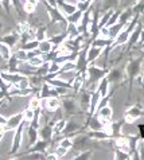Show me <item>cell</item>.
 Listing matches in <instances>:
<instances>
[{
  "label": "cell",
  "instance_id": "d4e9b609",
  "mask_svg": "<svg viewBox=\"0 0 144 160\" xmlns=\"http://www.w3.org/2000/svg\"><path fill=\"white\" fill-rule=\"evenodd\" d=\"M112 39L109 38H104L101 37V35H98L97 38H94L93 41L90 42V44H93V46H98V47H102V48H109L111 44H112Z\"/></svg>",
  "mask_w": 144,
  "mask_h": 160
},
{
  "label": "cell",
  "instance_id": "f35d334b",
  "mask_svg": "<svg viewBox=\"0 0 144 160\" xmlns=\"http://www.w3.org/2000/svg\"><path fill=\"white\" fill-rule=\"evenodd\" d=\"M132 7V11L135 15H141L144 12V0H139L137 3H135Z\"/></svg>",
  "mask_w": 144,
  "mask_h": 160
},
{
  "label": "cell",
  "instance_id": "30bf717a",
  "mask_svg": "<svg viewBox=\"0 0 144 160\" xmlns=\"http://www.w3.org/2000/svg\"><path fill=\"white\" fill-rule=\"evenodd\" d=\"M90 137H89V135L86 133V135H75V137H73V148L82 151V149H86L89 148V143H90Z\"/></svg>",
  "mask_w": 144,
  "mask_h": 160
},
{
  "label": "cell",
  "instance_id": "5b68a950",
  "mask_svg": "<svg viewBox=\"0 0 144 160\" xmlns=\"http://www.w3.org/2000/svg\"><path fill=\"white\" fill-rule=\"evenodd\" d=\"M90 42L86 43L85 46H82L77 51V55H75V72H85L88 68V48Z\"/></svg>",
  "mask_w": 144,
  "mask_h": 160
},
{
  "label": "cell",
  "instance_id": "d6a6232c",
  "mask_svg": "<svg viewBox=\"0 0 144 160\" xmlns=\"http://www.w3.org/2000/svg\"><path fill=\"white\" fill-rule=\"evenodd\" d=\"M38 44H39V41L34 38V39H30V41L22 43L20 47L23 48V50H26V51H30V50H37V48H38Z\"/></svg>",
  "mask_w": 144,
  "mask_h": 160
},
{
  "label": "cell",
  "instance_id": "603a6c76",
  "mask_svg": "<svg viewBox=\"0 0 144 160\" xmlns=\"http://www.w3.org/2000/svg\"><path fill=\"white\" fill-rule=\"evenodd\" d=\"M67 38H69V35H67V31H66V28H65L64 32H61V34H54V35H51V37L47 38V39L54 44V47H58V46H61V44L64 43Z\"/></svg>",
  "mask_w": 144,
  "mask_h": 160
},
{
  "label": "cell",
  "instance_id": "7c38bea8",
  "mask_svg": "<svg viewBox=\"0 0 144 160\" xmlns=\"http://www.w3.org/2000/svg\"><path fill=\"white\" fill-rule=\"evenodd\" d=\"M20 41V34L18 31H13V32L6 34V35H0V42L6 43L7 46H10L11 48L16 47V44Z\"/></svg>",
  "mask_w": 144,
  "mask_h": 160
},
{
  "label": "cell",
  "instance_id": "ffe728a7",
  "mask_svg": "<svg viewBox=\"0 0 144 160\" xmlns=\"http://www.w3.org/2000/svg\"><path fill=\"white\" fill-rule=\"evenodd\" d=\"M61 108V100L59 97H49L46 98V105H44V110L54 113L57 109Z\"/></svg>",
  "mask_w": 144,
  "mask_h": 160
},
{
  "label": "cell",
  "instance_id": "484cf974",
  "mask_svg": "<svg viewBox=\"0 0 144 160\" xmlns=\"http://www.w3.org/2000/svg\"><path fill=\"white\" fill-rule=\"evenodd\" d=\"M133 11H132V7L131 6H128L125 10L121 11V14H120V18H119V22L120 23H123L124 26H127L128 24V22L133 18Z\"/></svg>",
  "mask_w": 144,
  "mask_h": 160
},
{
  "label": "cell",
  "instance_id": "f907efd6",
  "mask_svg": "<svg viewBox=\"0 0 144 160\" xmlns=\"http://www.w3.org/2000/svg\"><path fill=\"white\" fill-rule=\"evenodd\" d=\"M139 42H140L141 44H144V26H143L141 32H140V38H139Z\"/></svg>",
  "mask_w": 144,
  "mask_h": 160
},
{
  "label": "cell",
  "instance_id": "cb8c5ba5",
  "mask_svg": "<svg viewBox=\"0 0 144 160\" xmlns=\"http://www.w3.org/2000/svg\"><path fill=\"white\" fill-rule=\"evenodd\" d=\"M88 135L92 140H96V141H104V140H111L112 139L109 133H106L105 131H89Z\"/></svg>",
  "mask_w": 144,
  "mask_h": 160
},
{
  "label": "cell",
  "instance_id": "8fae6325",
  "mask_svg": "<svg viewBox=\"0 0 144 160\" xmlns=\"http://www.w3.org/2000/svg\"><path fill=\"white\" fill-rule=\"evenodd\" d=\"M22 122H23V112H19V113L12 114L11 117L7 118V122H6V129H7V132L15 131Z\"/></svg>",
  "mask_w": 144,
  "mask_h": 160
},
{
  "label": "cell",
  "instance_id": "5bb4252c",
  "mask_svg": "<svg viewBox=\"0 0 144 160\" xmlns=\"http://www.w3.org/2000/svg\"><path fill=\"white\" fill-rule=\"evenodd\" d=\"M49 145H50V141L43 140V139H38L37 141H35V144H33L31 147H28L27 152H42V153L46 155V153H47ZM27 152H26V153H27Z\"/></svg>",
  "mask_w": 144,
  "mask_h": 160
},
{
  "label": "cell",
  "instance_id": "8992f818",
  "mask_svg": "<svg viewBox=\"0 0 144 160\" xmlns=\"http://www.w3.org/2000/svg\"><path fill=\"white\" fill-rule=\"evenodd\" d=\"M143 116V108L141 105H133L131 108H128L124 113V120H125V124H132L135 122L137 118H140Z\"/></svg>",
  "mask_w": 144,
  "mask_h": 160
},
{
  "label": "cell",
  "instance_id": "f5cc1de1",
  "mask_svg": "<svg viewBox=\"0 0 144 160\" xmlns=\"http://www.w3.org/2000/svg\"><path fill=\"white\" fill-rule=\"evenodd\" d=\"M3 28H4V24L2 23V20H0V35H2V31H3Z\"/></svg>",
  "mask_w": 144,
  "mask_h": 160
},
{
  "label": "cell",
  "instance_id": "4fadbf2b",
  "mask_svg": "<svg viewBox=\"0 0 144 160\" xmlns=\"http://www.w3.org/2000/svg\"><path fill=\"white\" fill-rule=\"evenodd\" d=\"M123 78H124V72L120 68L109 69V72L106 74V79L109 81V83H115V85L123 82Z\"/></svg>",
  "mask_w": 144,
  "mask_h": 160
},
{
  "label": "cell",
  "instance_id": "8d00e7d4",
  "mask_svg": "<svg viewBox=\"0 0 144 160\" xmlns=\"http://www.w3.org/2000/svg\"><path fill=\"white\" fill-rule=\"evenodd\" d=\"M115 159L116 160H129L131 159V153L127 151H123L120 148H116L115 151Z\"/></svg>",
  "mask_w": 144,
  "mask_h": 160
},
{
  "label": "cell",
  "instance_id": "d6986e66",
  "mask_svg": "<svg viewBox=\"0 0 144 160\" xmlns=\"http://www.w3.org/2000/svg\"><path fill=\"white\" fill-rule=\"evenodd\" d=\"M101 100V96H100V92L97 89L94 90H90V108H89V112H88V116H93L94 112L97 109V105Z\"/></svg>",
  "mask_w": 144,
  "mask_h": 160
},
{
  "label": "cell",
  "instance_id": "4dcf8cb0",
  "mask_svg": "<svg viewBox=\"0 0 144 160\" xmlns=\"http://www.w3.org/2000/svg\"><path fill=\"white\" fill-rule=\"evenodd\" d=\"M66 125V120L64 118H59L57 121H54L53 124V132H54V136H58V135H62V131Z\"/></svg>",
  "mask_w": 144,
  "mask_h": 160
},
{
  "label": "cell",
  "instance_id": "6f0895ef",
  "mask_svg": "<svg viewBox=\"0 0 144 160\" xmlns=\"http://www.w3.org/2000/svg\"><path fill=\"white\" fill-rule=\"evenodd\" d=\"M123 2H125V0H121V3H123Z\"/></svg>",
  "mask_w": 144,
  "mask_h": 160
},
{
  "label": "cell",
  "instance_id": "3957f363",
  "mask_svg": "<svg viewBox=\"0 0 144 160\" xmlns=\"http://www.w3.org/2000/svg\"><path fill=\"white\" fill-rule=\"evenodd\" d=\"M26 125H27V122L23 120V122L15 129V133H13V137H12V143H11V149H10L11 158L15 156V155L19 152V149L22 148V144H23V133L26 129Z\"/></svg>",
  "mask_w": 144,
  "mask_h": 160
},
{
  "label": "cell",
  "instance_id": "11a10c76",
  "mask_svg": "<svg viewBox=\"0 0 144 160\" xmlns=\"http://www.w3.org/2000/svg\"><path fill=\"white\" fill-rule=\"evenodd\" d=\"M128 2H129V4H131V6H133V4H135V3H137L139 0H128Z\"/></svg>",
  "mask_w": 144,
  "mask_h": 160
},
{
  "label": "cell",
  "instance_id": "1f68e13d",
  "mask_svg": "<svg viewBox=\"0 0 144 160\" xmlns=\"http://www.w3.org/2000/svg\"><path fill=\"white\" fill-rule=\"evenodd\" d=\"M11 55H12V48L10 46H7L6 43L0 42V57H2L3 59L7 61Z\"/></svg>",
  "mask_w": 144,
  "mask_h": 160
},
{
  "label": "cell",
  "instance_id": "f546056e",
  "mask_svg": "<svg viewBox=\"0 0 144 160\" xmlns=\"http://www.w3.org/2000/svg\"><path fill=\"white\" fill-rule=\"evenodd\" d=\"M109 85H111V83H109V81L106 79V77H104L100 82L97 83V88H96V89H97L98 92H100V96H101V97H105L108 93H109Z\"/></svg>",
  "mask_w": 144,
  "mask_h": 160
},
{
  "label": "cell",
  "instance_id": "9c48e42d",
  "mask_svg": "<svg viewBox=\"0 0 144 160\" xmlns=\"http://www.w3.org/2000/svg\"><path fill=\"white\" fill-rule=\"evenodd\" d=\"M82 129H85V127L78 125V124L75 122L74 120H69V121L66 120V125H65V128H64V131H62V135H64V136H70V137H73V136L77 135V133H80Z\"/></svg>",
  "mask_w": 144,
  "mask_h": 160
},
{
  "label": "cell",
  "instance_id": "7bdbcfd3",
  "mask_svg": "<svg viewBox=\"0 0 144 160\" xmlns=\"http://www.w3.org/2000/svg\"><path fill=\"white\" fill-rule=\"evenodd\" d=\"M120 14H121V11H120V10H115V11H113V14L111 15L109 20H108L106 27H109V26H113V24L117 23V22H119V18H120Z\"/></svg>",
  "mask_w": 144,
  "mask_h": 160
},
{
  "label": "cell",
  "instance_id": "9a60e30c",
  "mask_svg": "<svg viewBox=\"0 0 144 160\" xmlns=\"http://www.w3.org/2000/svg\"><path fill=\"white\" fill-rule=\"evenodd\" d=\"M97 117H100L101 120H104L105 122H111L112 121V117H113V110H112L111 105L108 104L105 106H102V108H98L96 112H94Z\"/></svg>",
  "mask_w": 144,
  "mask_h": 160
},
{
  "label": "cell",
  "instance_id": "ac0fdd59",
  "mask_svg": "<svg viewBox=\"0 0 144 160\" xmlns=\"http://www.w3.org/2000/svg\"><path fill=\"white\" fill-rule=\"evenodd\" d=\"M105 48L102 47H98V46H93V44H90L88 48V65L93 63L94 61H96L98 57H100L102 52H104Z\"/></svg>",
  "mask_w": 144,
  "mask_h": 160
},
{
  "label": "cell",
  "instance_id": "f6af8a7d",
  "mask_svg": "<svg viewBox=\"0 0 144 160\" xmlns=\"http://www.w3.org/2000/svg\"><path fill=\"white\" fill-rule=\"evenodd\" d=\"M16 86L19 88V89H28V88H31L30 86V79H28V77H27V75H23V77L20 78V81L16 83Z\"/></svg>",
  "mask_w": 144,
  "mask_h": 160
},
{
  "label": "cell",
  "instance_id": "c3c4849f",
  "mask_svg": "<svg viewBox=\"0 0 144 160\" xmlns=\"http://www.w3.org/2000/svg\"><path fill=\"white\" fill-rule=\"evenodd\" d=\"M46 159H49V160H57L58 159V156L55 155V152H50V153H46Z\"/></svg>",
  "mask_w": 144,
  "mask_h": 160
},
{
  "label": "cell",
  "instance_id": "b9f144b4",
  "mask_svg": "<svg viewBox=\"0 0 144 160\" xmlns=\"http://www.w3.org/2000/svg\"><path fill=\"white\" fill-rule=\"evenodd\" d=\"M59 145L65 147V148H67V149L73 148V137H70V136H64V137H61Z\"/></svg>",
  "mask_w": 144,
  "mask_h": 160
},
{
  "label": "cell",
  "instance_id": "ba28073f",
  "mask_svg": "<svg viewBox=\"0 0 144 160\" xmlns=\"http://www.w3.org/2000/svg\"><path fill=\"white\" fill-rule=\"evenodd\" d=\"M78 105H80V109H82L85 113L88 114L89 112V108H90V92L89 90H85V89H81L78 92Z\"/></svg>",
  "mask_w": 144,
  "mask_h": 160
},
{
  "label": "cell",
  "instance_id": "816d5d0a",
  "mask_svg": "<svg viewBox=\"0 0 144 160\" xmlns=\"http://www.w3.org/2000/svg\"><path fill=\"white\" fill-rule=\"evenodd\" d=\"M6 122H7V118L0 114V125H6Z\"/></svg>",
  "mask_w": 144,
  "mask_h": 160
},
{
  "label": "cell",
  "instance_id": "681fc988",
  "mask_svg": "<svg viewBox=\"0 0 144 160\" xmlns=\"http://www.w3.org/2000/svg\"><path fill=\"white\" fill-rule=\"evenodd\" d=\"M26 3L31 4V6H35V7H38V4H39V0H26Z\"/></svg>",
  "mask_w": 144,
  "mask_h": 160
},
{
  "label": "cell",
  "instance_id": "4316f807",
  "mask_svg": "<svg viewBox=\"0 0 144 160\" xmlns=\"http://www.w3.org/2000/svg\"><path fill=\"white\" fill-rule=\"evenodd\" d=\"M53 50H54V44L49 41V39H43V41H40L38 44V51L40 54H49V52H51Z\"/></svg>",
  "mask_w": 144,
  "mask_h": 160
},
{
  "label": "cell",
  "instance_id": "e0dca14e",
  "mask_svg": "<svg viewBox=\"0 0 144 160\" xmlns=\"http://www.w3.org/2000/svg\"><path fill=\"white\" fill-rule=\"evenodd\" d=\"M57 7L64 12L65 16L73 14L74 11H77V4L69 3V2H66V0H57Z\"/></svg>",
  "mask_w": 144,
  "mask_h": 160
},
{
  "label": "cell",
  "instance_id": "2e32d148",
  "mask_svg": "<svg viewBox=\"0 0 144 160\" xmlns=\"http://www.w3.org/2000/svg\"><path fill=\"white\" fill-rule=\"evenodd\" d=\"M141 30H143V23H140V22H139L137 26L133 28V31H132L131 34H129L128 42H127V44H128V47H129V48L133 47L135 44H137V43H139V38H140Z\"/></svg>",
  "mask_w": 144,
  "mask_h": 160
},
{
  "label": "cell",
  "instance_id": "836d02e7",
  "mask_svg": "<svg viewBox=\"0 0 144 160\" xmlns=\"http://www.w3.org/2000/svg\"><path fill=\"white\" fill-rule=\"evenodd\" d=\"M35 39H38V41H43V39H47V27H44V26H38L37 28H35Z\"/></svg>",
  "mask_w": 144,
  "mask_h": 160
},
{
  "label": "cell",
  "instance_id": "ab89813d",
  "mask_svg": "<svg viewBox=\"0 0 144 160\" xmlns=\"http://www.w3.org/2000/svg\"><path fill=\"white\" fill-rule=\"evenodd\" d=\"M22 112H23V120H24L26 122H30L31 120L34 118V116H35V110L28 108V106H27L24 110H22Z\"/></svg>",
  "mask_w": 144,
  "mask_h": 160
},
{
  "label": "cell",
  "instance_id": "83f0119b",
  "mask_svg": "<svg viewBox=\"0 0 144 160\" xmlns=\"http://www.w3.org/2000/svg\"><path fill=\"white\" fill-rule=\"evenodd\" d=\"M84 15V11H81L77 8V11H74L73 14H70V15H66V22H67V24H74V26H77L80 23V20H81V18H82Z\"/></svg>",
  "mask_w": 144,
  "mask_h": 160
},
{
  "label": "cell",
  "instance_id": "6da1fadb",
  "mask_svg": "<svg viewBox=\"0 0 144 160\" xmlns=\"http://www.w3.org/2000/svg\"><path fill=\"white\" fill-rule=\"evenodd\" d=\"M109 69L108 68H100V66H96V65H88L86 68V83L88 86H94V89L97 88V83L101 81L104 77H106Z\"/></svg>",
  "mask_w": 144,
  "mask_h": 160
},
{
  "label": "cell",
  "instance_id": "f1b7e54d",
  "mask_svg": "<svg viewBox=\"0 0 144 160\" xmlns=\"http://www.w3.org/2000/svg\"><path fill=\"white\" fill-rule=\"evenodd\" d=\"M100 3H101L100 10L104 12L106 10H116V7H119L121 0H101Z\"/></svg>",
  "mask_w": 144,
  "mask_h": 160
},
{
  "label": "cell",
  "instance_id": "ee69618b",
  "mask_svg": "<svg viewBox=\"0 0 144 160\" xmlns=\"http://www.w3.org/2000/svg\"><path fill=\"white\" fill-rule=\"evenodd\" d=\"M54 152H55V155L58 156V159H62V158H65L66 155H67V152H69V149L58 144V145H57V148L54 149Z\"/></svg>",
  "mask_w": 144,
  "mask_h": 160
},
{
  "label": "cell",
  "instance_id": "277c9868",
  "mask_svg": "<svg viewBox=\"0 0 144 160\" xmlns=\"http://www.w3.org/2000/svg\"><path fill=\"white\" fill-rule=\"evenodd\" d=\"M61 109H62V112L67 114V116H74V114H77L78 110H80L78 101L75 100L74 97L64 96V98L61 100Z\"/></svg>",
  "mask_w": 144,
  "mask_h": 160
},
{
  "label": "cell",
  "instance_id": "7402d4cb",
  "mask_svg": "<svg viewBox=\"0 0 144 160\" xmlns=\"http://www.w3.org/2000/svg\"><path fill=\"white\" fill-rule=\"evenodd\" d=\"M26 132H27V137H28V147H31L33 144H35V141L39 139V131L37 128L31 127L28 122L26 125Z\"/></svg>",
  "mask_w": 144,
  "mask_h": 160
},
{
  "label": "cell",
  "instance_id": "60d3db41",
  "mask_svg": "<svg viewBox=\"0 0 144 160\" xmlns=\"http://www.w3.org/2000/svg\"><path fill=\"white\" fill-rule=\"evenodd\" d=\"M28 108H31V109H34V110H37V109H40V98H39V96L37 94V96H34L33 98H31L30 101H28Z\"/></svg>",
  "mask_w": 144,
  "mask_h": 160
},
{
  "label": "cell",
  "instance_id": "7a4b0ae2",
  "mask_svg": "<svg viewBox=\"0 0 144 160\" xmlns=\"http://www.w3.org/2000/svg\"><path fill=\"white\" fill-rule=\"evenodd\" d=\"M143 62H144V55H140V57H137V58H132L127 63V66H125V73H127L129 85H132L133 79L140 75Z\"/></svg>",
  "mask_w": 144,
  "mask_h": 160
},
{
  "label": "cell",
  "instance_id": "7dc6e473",
  "mask_svg": "<svg viewBox=\"0 0 144 160\" xmlns=\"http://www.w3.org/2000/svg\"><path fill=\"white\" fill-rule=\"evenodd\" d=\"M137 135L140 137V140H144V124L137 125Z\"/></svg>",
  "mask_w": 144,
  "mask_h": 160
},
{
  "label": "cell",
  "instance_id": "d590c367",
  "mask_svg": "<svg viewBox=\"0 0 144 160\" xmlns=\"http://www.w3.org/2000/svg\"><path fill=\"white\" fill-rule=\"evenodd\" d=\"M92 155H93V149H82V151H80L78 155H75V156L73 158L74 160H89L92 158Z\"/></svg>",
  "mask_w": 144,
  "mask_h": 160
},
{
  "label": "cell",
  "instance_id": "74e56055",
  "mask_svg": "<svg viewBox=\"0 0 144 160\" xmlns=\"http://www.w3.org/2000/svg\"><path fill=\"white\" fill-rule=\"evenodd\" d=\"M13 54H15V57L18 58V61H19L20 63H24V62L27 61V51L23 50L22 47H19L18 50L13 51Z\"/></svg>",
  "mask_w": 144,
  "mask_h": 160
},
{
  "label": "cell",
  "instance_id": "9f6ffc18",
  "mask_svg": "<svg viewBox=\"0 0 144 160\" xmlns=\"http://www.w3.org/2000/svg\"><path fill=\"white\" fill-rule=\"evenodd\" d=\"M141 83H143V88H144V75H143V78H141Z\"/></svg>",
  "mask_w": 144,
  "mask_h": 160
},
{
  "label": "cell",
  "instance_id": "bcb514c9",
  "mask_svg": "<svg viewBox=\"0 0 144 160\" xmlns=\"http://www.w3.org/2000/svg\"><path fill=\"white\" fill-rule=\"evenodd\" d=\"M137 152H139V158H140V160H144V140L139 141Z\"/></svg>",
  "mask_w": 144,
  "mask_h": 160
},
{
  "label": "cell",
  "instance_id": "db71d44e",
  "mask_svg": "<svg viewBox=\"0 0 144 160\" xmlns=\"http://www.w3.org/2000/svg\"><path fill=\"white\" fill-rule=\"evenodd\" d=\"M4 135H6V132L0 131V141H2V139H3V137H4Z\"/></svg>",
  "mask_w": 144,
  "mask_h": 160
},
{
  "label": "cell",
  "instance_id": "e575fe53",
  "mask_svg": "<svg viewBox=\"0 0 144 160\" xmlns=\"http://www.w3.org/2000/svg\"><path fill=\"white\" fill-rule=\"evenodd\" d=\"M27 63H28L30 66H33V68H35L37 69L38 66H40L44 62V59H43V57H42V54H39V55H34V57H31V58H28L26 61Z\"/></svg>",
  "mask_w": 144,
  "mask_h": 160
},
{
  "label": "cell",
  "instance_id": "52a82bcc",
  "mask_svg": "<svg viewBox=\"0 0 144 160\" xmlns=\"http://www.w3.org/2000/svg\"><path fill=\"white\" fill-rule=\"evenodd\" d=\"M85 83H86V70H85V72H75L74 77L70 82L71 89L74 90L75 94H78V92L81 89H84Z\"/></svg>",
  "mask_w": 144,
  "mask_h": 160
},
{
  "label": "cell",
  "instance_id": "44dd1931",
  "mask_svg": "<svg viewBox=\"0 0 144 160\" xmlns=\"http://www.w3.org/2000/svg\"><path fill=\"white\" fill-rule=\"evenodd\" d=\"M39 139H43V140H47V141H51L53 137H54V132H53V127L50 124H46L43 127H39Z\"/></svg>",
  "mask_w": 144,
  "mask_h": 160
}]
</instances>
